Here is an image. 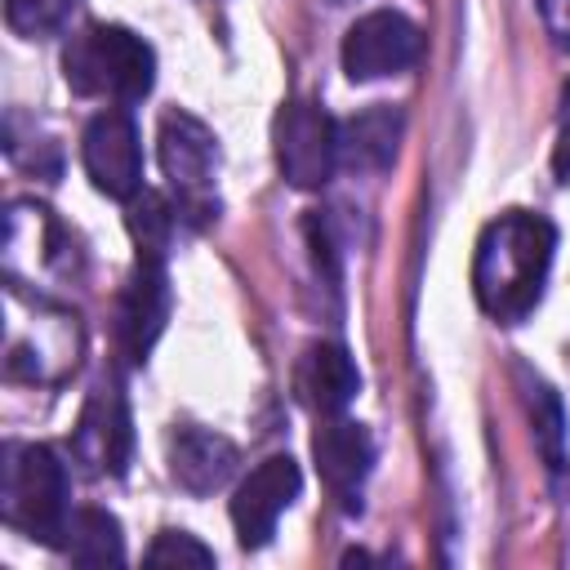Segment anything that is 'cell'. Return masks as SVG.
Here are the masks:
<instances>
[{
    "instance_id": "1",
    "label": "cell",
    "mask_w": 570,
    "mask_h": 570,
    "mask_svg": "<svg viewBox=\"0 0 570 570\" xmlns=\"http://www.w3.org/2000/svg\"><path fill=\"white\" fill-rule=\"evenodd\" d=\"M552 249H557V227L543 214L508 209L494 223H485L472 254V294L481 312L494 316L499 325L525 321L543 298Z\"/></svg>"
},
{
    "instance_id": "2",
    "label": "cell",
    "mask_w": 570,
    "mask_h": 570,
    "mask_svg": "<svg viewBox=\"0 0 570 570\" xmlns=\"http://www.w3.org/2000/svg\"><path fill=\"white\" fill-rule=\"evenodd\" d=\"M62 76L80 98H107L116 107L142 102L156 85V53L142 36L116 22L76 31L62 49Z\"/></svg>"
},
{
    "instance_id": "3",
    "label": "cell",
    "mask_w": 570,
    "mask_h": 570,
    "mask_svg": "<svg viewBox=\"0 0 570 570\" xmlns=\"http://www.w3.org/2000/svg\"><path fill=\"white\" fill-rule=\"evenodd\" d=\"M67 463L58 450L40 441H9L0 454V517L9 530L53 543L62 539V525L71 517L67 508Z\"/></svg>"
},
{
    "instance_id": "4",
    "label": "cell",
    "mask_w": 570,
    "mask_h": 570,
    "mask_svg": "<svg viewBox=\"0 0 570 570\" xmlns=\"http://www.w3.org/2000/svg\"><path fill=\"white\" fill-rule=\"evenodd\" d=\"M160 169L169 183V196L178 205V218L187 223H209L218 214V196H214V174H218V138L205 120H196L191 111H165L160 116Z\"/></svg>"
},
{
    "instance_id": "5",
    "label": "cell",
    "mask_w": 570,
    "mask_h": 570,
    "mask_svg": "<svg viewBox=\"0 0 570 570\" xmlns=\"http://www.w3.org/2000/svg\"><path fill=\"white\" fill-rule=\"evenodd\" d=\"M276 142V165L289 187L316 191L334 178L338 169V125L316 107V102H285L272 125Z\"/></svg>"
},
{
    "instance_id": "6",
    "label": "cell",
    "mask_w": 570,
    "mask_h": 570,
    "mask_svg": "<svg viewBox=\"0 0 570 570\" xmlns=\"http://www.w3.org/2000/svg\"><path fill=\"white\" fill-rule=\"evenodd\" d=\"M71 454L89 476H120L129 468L134 423H129V401L111 374L94 383L80 410V423L71 432Z\"/></svg>"
},
{
    "instance_id": "7",
    "label": "cell",
    "mask_w": 570,
    "mask_h": 570,
    "mask_svg": "<svg viewBox=\"0 0 570 570\" xmlns=\"http://www.w3.org/2000/svg\"><path fill=\"white\" fill-rule=\"evenodd\" d=\"M80 160H85L89 183L102 196L134 200L142 191V142H138V125L129 120V111L107 107L89 116L80 134Z\"/></svg>"
},
{
    "instance_id": "8",
    "label": "cell",
    "mask_w": 570,
    "mask_h": 570,
    "mask_svg": "<svg viewBox=\"0 0 570 570\" xmlns=\"http://www.w3.org/2000/svg\"><path fill=\"white\" fill-rule=\"evenodd\" d=\"M423 53V31L396 9H374L356 18L343 36V71L347 80H383L401 76L419 62Z\"/></svg>"
},
{
    "instance_id": "9",
    "label": "cell",
    "mask_w": 570,
    "mask_h": 570,
    "mask_svg": "<svg viewBox=\"0 0 570 570\" xmlns=\"http://www.w3.org/2000/svg\"><path fill=\"white\" fill-rule=\"evenodd\" d=\"M169 321V276L160 254H138L116 298V347L129 365H142Z\"/></svg>"
},
{
    "instance_id": "10",
    "label": "cell",
    "mask_w": 570,
    "mask_h": 570,
    "mask_svg": "<svg viewBox=\"0 0 570 570\" xmlns=\"http://www.w3.org/2000/svg\"><path fill=\"white\" fill-rule=\"evenodd\" d=\"M303 472L289 454H267L263 463L249 468V476L232 494V525L245 548H263L281 521V512L298 499Z\"/></svg>"
},
{
    "instance_id": "11",
    "label": "cell",
    "mask_w": 570,
    "mask_h": 570,
    "mask_svg": "<svg viewBox=\"0 0 570 570\" xmlns=\"http://www.w3.org/2000/svg\"><path fill=\"white\" fill-rule=\"evenodd\" d=\"M312 459H316V472L325 481V490L347 508V512H361V485L374 468V441L361 423L352 419H338V414H325V423L312 432Z\"/></svg>"
},
{
    "instance_id": "12",
    "label": "cell",
    "mask_w": 570,
    "mask_h": 570,
    "mask_svg": "<svg viewBox=\"0 0 570 570\" xmlns=\"http://www.w3.org/2000/svg\"><path fill=\"white\" fill-rule=\"evenodd\" d=\"M361 387V374H356V361L347 356L343 343H307L298 365H294V392L298 401L312 410V414H338L352 405Z\"/></svg>"
},
{
    "instance_id": "13",
    "label": "cell",
    "mask_w": 570,
    "mask_h": 570,
    "mask_svg": "<svg viewBox=\"0 0 570 570\" xmlns=\"http://www.w3.org/2000/svg\"><path fill=\"white\" fill-rule=\"evenodd\" d=\"M236 445L209 428H178L169 436V476L187 494H214L236 476Z\"/></svg>"
},
{
    "instance_id": "14",
    "label": "cell",
    "mask_w": 570,
    "mask_h": 570,
    "mask_svg": "<svg viewBox=\"0 0 570 570\" xmlns=\"http://www.w3.org/2000/svg\"><path fill=\"white\" fill-rule=\"evenodd\" d=\"M405 116L396 107H370L356 111L352 120L338 125V160L356 174H379L392 165L396 142H401Z\"/></svg>"
},
{
    "instance_id": "15",
    "label": "cell",
    "mask_w": 570,
    "mask_h": 570,
    "mask_svg": "<svg viewBox=\"0 0 570 570\" xmlns=\"http://www.w3.org/2000/svg\"><path fill=\"white\" fill-rule=\"evenodd\" d=\"M58 548L80 561V566H120L125 561V539H120V521L107 508H76L62 525Z\"/></svg>"
},
{
    "instance_id": "16",
    "label": "cell",
    "mask_w": 570,
    "mask_h": 570,
    "mask_svg": "<svg viewBox=\"0 0 570 570\" xmlns=\"http://www.w3.org/2000/svg\"><path fill=\"white\" fill-rule=\"evenodd\" d=\"M525 410H530V428H534V445H539L543 463L561 468L566 463V410H561V396L543 379H525Z\"/></svg>"
},
{
    "instance_id": "17",
    "label": "cell",
    "mask_w": 570,
    "mask_h": 570,
    "mask_svg": "<svg viewBox=\"0 0 570 570\" xmlns=\"http://www.w3.org/2000/svg\"><path fill=\"white\" fill-rule=\"evenodd\" d=\"M129 205V236H134V245H138V254H160L165 258V249H169V240H174V227H178V205H169L160 191H151V187H142L134 200H125Z\"/></svg>"
},
{
    "instance_id": "18",
    "label": "cell",
    "mask_w": 570,
    "mask_h": 570,
    "mask_svg": "<svg viewBox=\"0 0 570 570\" xmlns=\"http://www.w3.org/2000/svg\"><path fill=\"white\" fill-rule=\"evenodd\" d=\"M80 0H4V22L22 40H49L71 22Z\"/></svg>"
},
{
    "instance_id": "19",
    "label": "cell",
    "mask_w": 570,
    "mask_h": 570,
    "mask_svg": "<svg viewBox=\"0 0 570 570\" xmlns=\"http://www.w3.org/2000/svg\"><path fill=\"white\" fill-rule=\"evenodd\" d=\"M147 566H214V548H205L187 530H160L147 548Z\"/></svg>"
},
{
    "instance_id": "20",
    "label": "cell",
    "mask_w": 570,
    "mask_h": 570,
    "mask_svg": "<svg viewBox=\"0 0 570 570\" xmlns=\"http://www.w3.org/2000/svg\"><path fill=\"white\" fill-rule=\"evenodd\" d=\"M552 174L566 183L570 178V85L561 94V116H557V142H552Z\"/></svg>"
},
{
    "instance_id": "21",
    "label": "cell",
    "mask_w": 570,
    "mask_h": 570,
    "mask_svg": "<svg viewBox=\"0 0 570 570\" xmlns=\"http://www.w3.org/2000/svg\"><path fill=\"white\" fill-rule=\"evenodd\" d=\"M539 13H543V27H548L552 45L561 53H570V0H539Z\"/></svg>"
},
{
    "instance_id": "22",
    "label": "cell",
    "mask_w": 570,
    "mask_h": 570,
    "mask_svg": "<svg viewBox=\"0 0 570 570\" xmlns=\"http://www.w3.org/2000/svg\"><path fill=\"white\" fill-rule=\"evenodd\" d=\"M330 4H356V0H330Z\"/></svg>"
},
{
    "instance_id": "23",
    "label": "cell",
    "mask_w": 570,
    "mask_h": 570,
    "mask_svg": "<svg viewBox=\"0 0 570 570\" xmlns=\"http://www.w3.org/2000/svg\"><path fill=\"white\" fill-rule=\"evenodd\" d=\"M566 356H570V352H566Z\"/></svg>"
}]
</instances>
